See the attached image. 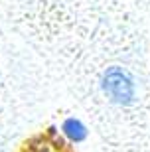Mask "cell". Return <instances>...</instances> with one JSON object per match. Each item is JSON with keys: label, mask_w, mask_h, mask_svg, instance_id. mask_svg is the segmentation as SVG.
I'll return each mask as SVG.
<instances>
[{"label": "cell", "mask_w": 150, "mask_h": 152, "mask_svg": "<svg viewBox=\"0 0 150 152\" xmlns=\"http://www.w3.org/2000/svg\"><path fill=\"white\" fill-rule=\"evenodd\" d=\"M61 130H63V134L71 142H83L85 138H87V126L75 117L65 118L63 124H61Z\"/></svg>", "instance_id": "obj_3"}, {"label": "cell", "mask_w": 150, "mask_h": 152, "mask_svg": "<svg viewBox=\"0 0 150 152\" xmlns=\"http://www.w3.org/2000/svg\"><path fill=\"white\" fill-rule=\"evenodd\" d=\"M101 87L107 99L115 105H130L136 97L134 77L124 67H119V65H113L103 73Z\"/></svg>", "instance_id": "obj_1"}, {"label": "cell", "mask_w": 150, "mask_h": 152, "mask_svg": "<svg viewBox=\"0 0 150 152\" xmlns=\"http://www.w3.org/2000/svg\"><path fill=\"white\" fill-rule=\"evenodd\" d=\"M22 152H69V148L57 136L56 126H50L45 134L32 136L30 140L24 142Z\"/></svg>", "instance_id": "obj_2"}]
</instances>
